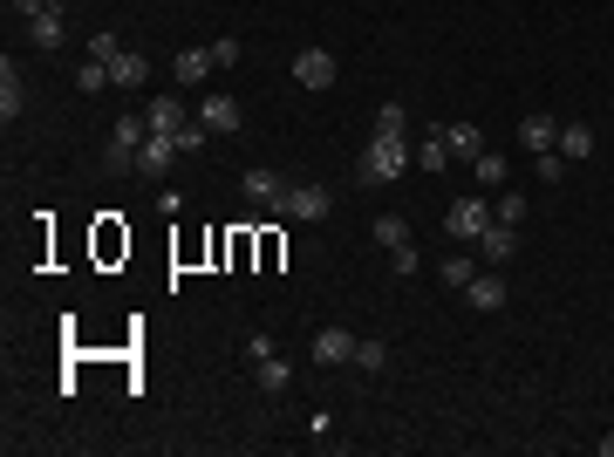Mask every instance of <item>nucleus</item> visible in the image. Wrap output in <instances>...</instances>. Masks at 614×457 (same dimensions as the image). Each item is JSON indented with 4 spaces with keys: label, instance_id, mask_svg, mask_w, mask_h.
Here are the masks:
<instances>
[{
    "label": "nucleus",
    "instance_id": "f257e3e1",
    "mask_svg": "<svg viewBox=\"0 0 614 457\" xmlns=\"http://www.w3.org/2000/svg\"><path fill=\"white\" fill-rule=\"evenodd\" d=\"M410 164H417V157L403 151V137H369L362 157H355V185H396Z\"/></svg>",
    "mask_w": 614,
    "mask_h": 457
},
{
    "label": "nucleus",
    "instance_id": "f03ea898",
    "mask_svg": "<svg viewBox=\"0 0 614 457\" xmlns=\"http://www.w3.org/2000/svg\"><path fill=\"white\" fill-rule=\"evenodd\" d=\"M485 226H492V205H485V191L451 198V212H444V232H451V239H478Z\"/></svg>",
    "mask_w": 614,
    "mask_h": 457
},
{
    "label": "nucleus",
    "instance_id": "7ed1b4c3",
    "mask_svg": "<svg viewBox=\"0 0 614 457\" xmlns=\"http://www.w3.org/2000/svg\"><path fill=\"white\" fill-rule=\"evenodd\" d=\"M328 212H335L328 185H287V198H280V219H328Z\"/></svg>",
    "mask_w": 614,
    "mask_h": 457
},
{
    "label": "nucleus",
    "instance_id": "20e7f679",
    "mask_svg": "<svg viewBox=\"0 0 614 457\" xmlns=\"http://www.w3.org/2000/svg\"><path fill=\"white\" fill-rule=\"evenodd\" d=\"M553 144H560V116H546V110L519 116V151H526V157H546Z\"/></svg>",
    "mask_w": 614,
    "mask_h": 457
},
{
    "label": "nucleus",
    "instance_id": "39448f33",
    "mask_svg": "<svg viewBox=\"0 0 614 457\" xmlns=\"http://www.w3.org/2000/svg\"><path fill=\"white\" fill-rule=\"evenodd\" d=\"M519 253V226H505V219H492V226L478 232V267H505Z\"/></svg>",
    "mask_w": 614,
    "mask_h": 457
},
{
    "label": "nucleus",
    "instance_id": "423d86ee",
    "mask_svg": "<svg viewBox=\"0 0 614 457\" xmlns=\"http://www.w3.org/2000/svg\"><path fill=\"white\" fill-rule=\"evenodd\" d=\"M307 355H314L321 369H342V362H355V335H348V328H321V335L307 342Z\"/></svg>",
    "mask_w": 614,
    "mask_h": 457
},
{
    "label": "nucleus",
    "instance_id": "0eeeda50",
    "mask_svg": "<svg viewBox=\"0 0 614 457\" xmlns=\"http://www.w3.org/2000/svg\"><path fill=\"white\" fill-rule=\"evenodd\" d=\"M198 123H205L212 137H239V123H246V110H239L232 96H205V103H198Z\"/></svg>",
    "mask_w": 614,
    "mask_h": 457
},
{
    "label": "nucleus",
    "instance_id": "6e6552de",
    "mask_svg": "<svg viewBox=\"0 0 614 457\" xmlns=\"http://www.w3.org/2000/svg\"><path fill=\"white\" fill-rule=\"evenodd\" d=\"M21 110H28V76L14 69V55L0 62V123H21Z\"/></svg>",
    "mask_w": 614,
    "mask_h": 457
},
{
    "label": "nucleus",
    "instance_id": "1a4fd4ad",
    "mask_svg": "<svg viewBox=\"0 0 614 457\" xmlns=\"http://www.w3.org/2000/svg\"><path fill=\"white\" fill-rule=\"evenodd\" d=\"M294 82H301V89H328V82H335V55H328V48H301V55H294Z\"/></svg>",
    "mask_w": 614,
    "mask_h": 457
},
{
    "label": "nucleus",
    "instance_id": "9d476101",
    "mask_svg": "<svg viewBox=\"0 0 614 457\" xmlns=\"http://www.w3.org/2000/svg\"><path fill=\"white\" fill-rule=\"evenodd\" d=\"M171 157H178V137H164V130H151L130 171H144V178H164V171H171Z\"/></svg>",
    "mask_w": 614,
    "mask_h": 457
},
{
    "label": "nucleus",
    "instance_id": "9b49d317",
    "mask_svg": "<svg viewBox=\"0 0 614 457\" xmlns=\"http://www.w3.org/2000/svg\"><path fill=\"white\" fill-rule=\"evenodd\" d=\"M144 137H151V123H144V116H123V123L110 130V157H116V164H137Z\"/></svg>",
    "mask_w": 614,
    "mask_h": 457
},
{
    "label": "nucleus",
    "instance_id": "f8f14e48",
    "mask_svg": "<svg viewBox=\"0 0 614 457\" xmlns=\"http://www.w3.org/2000/svg\"><path fill=\"white\" fill-rule=\"evenodd\" d=\"M171 69H178V89H198V82L219 69V55H212V48H178V55H171Z\"/></svg>",
    "mask_w": 614,
    "mask_h": 457
},
{
    "label": "nucleus",
    "instance_id": "ddd939ff",
    "mask_svg": "<svg viewBox=\"0 0 614 457\" xmlns=\"http://www.w3.org/2000/svg\"><path fill=\"white\" fill-rule=\"evenodd\" d=\"M246 198H253V205H267L273 219H280V198H287V185H280V171H267V164H253V171H246Z\"/></svg>",
    "mask_w": 614,
    "mask_h": 457
},
{
    "label": "nucleus",
    "instance_id": "4468645a",
    "mask_svg": "<svg viewBox=\"0 0 614 457\" xmlns=\"http://www.w3.org/2000/svg\"><path fill=\"white\" fill-rule=\"evenodd\" d=\"M437 130H444V151L451 157H464V164L485 157V130H478V123H437Z\"/></svg>",
    "mask_w": 614,
    "mask_h": 457
},
{
    "label": "nucleus",
    "instance_id": "2eb2a0df",
    "mask_svg": "<svg viewBox=\"0 0 614 457\" xmlns=\"http://www.w3.org/2000/svg\"><path fill=\"white\" fill-rule=\"evenodd\" d=\"M553 151L567 157V164H587L594 157V123H560V144Z\"/></svg>",
    "mask_w": 614,
    "mask_h": 457
},
{
    "label": "nucleus",
    "instance_id": "dca6fc26",
    "mask_svg": "<svg viewBox=\"0 0 614 457\" xmlns=\"http://www.w3.org/2000/svg\"><path fill=\"white\" fill-rule=\"evenodd\" d=\"M253 382H260V389H267V396H280V389H287V382H294V362H287V355H280V348H273V355H260V362H253Z\"/></svg>",
    "mask_w": 614,
    "mask_h": 457
},
{
    "label": "nucleus",
    "instance_id": "f3484780",
    "mask_svg": "<svg viewBox=\"0 0 614 457\" xmlns=\"http://www.w3.org/2000/svg\"><path fill=\"white\" fill-rule=\"evenodd\" d=\"M110 82L116 89H144V82H151V55H130V48H123L110 62Z\"/></svg>",
    "mask_w": 614,
    "mask_h": 457
},
{
    "label": "nucleus",
    "instance_id": "a211bd4d",
    "mask_svg": "<svg viewBox=\"0 0 614 457\" xmlns=\"http://www.w3.org/2000/svg\"><path fill=\"white\" fill-rule=\"evenodd\" d=\"M464 301L478 307V314H499V307H505V280H499V273H478V280L464 287Z\"/></svg>",
    "mask_w": 614,
    "mask_h": 457
},
{
    "label": "nucleus",
    "instance_id": "6ab92c4d",
    "mask_svg": "<svg viewBox=\"0 0 614 457\" xmlns=\"http://www.w3.org/2000/svg\"><path fill=\"white\" fill-rule=\"evenodd\" d=\"M144 123H151V130H164V137H178L192 116L178 110V96H157V103H144Z\"/></svg>",
    "mask_w": 614,
    "mask_h": 457
},
{
    "label": "nucleus",
    "instance_id": "aec40b11",
    "mask_svg": "<svg viewBox=\"0 0 614 457\" xmlns=\"http://www.w3.org/2000/svg\"><path fill=\"white\" fill-rule=\"evenodd\" d=\"M437 273H444V287H451V294H464V287H471V280H478V273H485V267H478L471 253H451V260H444V267H437Z\"/></svg>",
    "mask_w": 614,
    "mask_h": 457
},
{
    "label": "nucleus",
    "instance_id": "412c9836",
    "mask_svg": "<svg viewBox=\"0 0 614 457\" xmlns=\"http://www.w3.org/2000/svg\"><path fill=\"white\" fill-rule=\"evenodd\" d=\"M417 171H451V151H444V130H423V144H417Z\"/></svg>",
    "mask_w": 614,
    "mask_h": 457
},
{
    "label": "nucleus",
    "instance_id": "4be33fe9",
    "mask_svg": "<svg viewBox=\"0 0 614 457\" xmlns=\"http://www.w3.org/2000/svg\"><path fill=\"white\" fill-rule=\"evenodd\" d=\"M471 178H478V191H505V157H471Z\"/></svg>",
    "mask_w": 614,
    "mask_h": 457
},
{
    "label": "nucleus",
    "instance_id": "5701e85b",
    "mask_svg": "<svg viewBox=\"0 0 614 457\" xmlns=\"http://www.w3.org/2000/svg\"><path fill=\"white\" fill-rule=\"evenodd\" d=\"M369 232H376V246H389V253H396V246H410V219H396V212H383Z\"/></svg>",
    "mask_w": 614,
    "mask_h": 457
},
{
    "label": "nucleus",
    "instance_id": "b1692460",
    "mask_svg": "<svg viewBox=\"0 0 614 457\" xmlns=\"http://www.w3.org/2000/svg\"><path fill=\"white\" fill-rule=\"evenodd\" d=\"M103 82H110V62H96V55H82V69H76V89H82V96H96Z\"/></svg>",
    "mask_w": 614,
    "mask_h": 457
},
{
    "label": "nucleus",
    "instance_id": "393cba45",
    "mask_svg": "<svg viewBox=\"0 0 614 457\" xmlns=\"http://www.w3.org/2000/svg\"><path fill=\"white\" fill-rule=\"evenodd\" d=\"M403 130H410V110H403V103H383V110H376V137H403Z\"/></svg>",
    "mask_w": 614,
    "mask_h": 457
},
{
    "label": "nucleus",
    "instance_id": "a878e982",
    "mask_svg": "<svg viewBox=\"0 0 614 457\" xmlns=\"http://www.w3.org/2000/svg\"><path fill=\"white\" fill-rule=\"evenodd\" d=\"M492 219L519 226V219H526V191H512V185H505V191H499V205H492Z\"/></svg>",
    "mask_w": 614,
    "mask_h": 457
},
{
    "label": "nucleus",
    "instance_id": "bb28decb",
    "mask_svg": "<svg viewBox=\"0 0 614 457\" xmlns=\"http://www.w3.org/2000/svg\"><path fill=\"white\" fill-rule=\"evenodd\" d=\"M355 369H362V376L389 369V348H383V342H355Z\"/></svg>",
    "mask_w": 614,
    "mask_h": 457
},
{
    "label": "nucleus",
    "instance_id": "cd10ccee",
    "mask_svg": "<svg viewBox=\"0 0 614 457\" xmlns=\"http://www.w3.org/2000/svg\"><path fill=\"white\" fill-rule=\"evenodd\" d=\"M205 144H212V130H205V123H185V130H178V151H205Z\"/></svg>",
    "mask_w": 614,
    "mask_h": 457
},
{
    "label": "nucleus",
    "instance_id": "c85d7f7f",
    "mask_svg": "<svg viewBox=\"0 0 614 457\" xmlns=\"http://www.w3.org/2000/svg\"><path fill=\"white\" fill-rule=\"evenodd\" d=\"M89 55H96V62H116V55H123V41L103 28V35H89Z\"/></svg>",
    "mask_w": 614,
    "mask_h": 457
},
{
    "label": "nucleus",
    "instance_id": "c756f323",
    "mask_svg": "<svg viewBox=\"0 0 614 457\" xmlns=\"http://www.w3.org/2000/svg\"><path fill=\"white\" fill-rule=\"evenodd\" d=\"M533 171H539V178H546V185H560V171H567V157H560V151H546V157H533Z\"/></svg>",
    "mask_w": 614,
    "mask_h": 457
},
{
    "label": "nucleus",
    "instance_id": "7c9ffc66",
    "mask_svg": "<svg viewBox=\"0 0 614 457\" xmlns=\"http://www.w3.org/2000/svg\"><path fill=\"white\" fill-rule=\"evenodd\" d=\"M260 355H273V335H267V328H253V335H246V362H260Z\"/></svg>",
    "mask_w": 614,
    "mask_h": 457
},
{
    "label": "nucleus",
    "instance_id": "2f4dec72",
    "mask_svg": "<svg viewBox=\"0 0 614 457\" xmlns=\"http://www.w3.org/2000/svg\"><path fill=\"white\" fill-rule=\"evenodd\" d=\"M157 212H171V219H178V212H185V191L164 185V191H157Z\"/></svg>",
    "mask_w": 614,
    "mask_h": 457
},
{
    "label": "nucleus",
    "instance_id": "473e14b6",
    "mask_svg": "<svg viewBox=\"0 0 614 457\" xmlns=\"http://www.w3.org/2000/svg\"><path fill=\"white\" fill-rule=\"evenodd\" d=\"M594 451H601V457H614V437H601V444H594Z\"/></svg>",
    "mask_w": 614,
    "mask_h": 457
}]
</instances>
